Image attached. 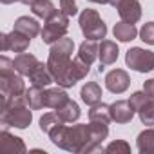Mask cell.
I'll return each instance as SVG.
<instances>
[{
  "instance_id": "cell-1",
  "label": "cell",
  "mask_w": 154,
  "mask_h": 154,
  "mask_svg": "<svg viewBox=\"0 0 154 154\" xmlns=\"http://www.w3.org/2000/svg\"><path fill=\"white\" fill-rule=\"evenodd\" d=\"M49 140L54 147L74 152V154H85L87 147L91 145V129L87 123H76V125H58L49 134Z\"/></svg>"
},
{
  "instance_id": "cell-2",
  "label": "cell",
  "mask_w": 154,
  "mask_h": 154,
  "mask_svg": "<svg viewBox=\"0 0 154 154\" xmlns=\"http://www.w3.org/2000/svg\"><path fill=\"white\" fill-rule=\"evenodd\" d=\"M33 109L26 103L24 94L15 96L8 102V105L0 107V122L2 129L15 127V129H27L33 122Z\"/></svg>"
},
{
  "instance_id": "cell-3",
  "label": "cell",
  "mask_w": 154,
  "mask_h": 154,
  "mask_svg": "<svg viewBox=\"0 0 154 154\" xmlns=\"http://www.w3.org/2000/svg\"><path fill=\"white\" fill-rule=\"evenodd\" d=\"M0 91L2 102H9L15 96H22L26 93L24 76L15 69V63L8 56H0Z\"/></svg>"
},
{
  "instance_id": "cell-4",
  "label": "cell",
  "mask_w": 154,
  "mask_h": 154,
  "mask_svg": "<svg viewBox=\"0 0 154 154\" xmlns=\"http://www.w3.org/2000/svg\"><path fill=\"white\" fill-rule=\"evenodd\" d=\"M78 24H80V29L87 40L102 42L107 36V26L96 9H89V8L84 9L78 17Z\"/></svg>"
},
{
  "instance_id": "cell-5",
  "label": "cell",
  "mask_w": 154,
  "mask_h": 154,
  "mask_svg": "<svg viewBox=\"0 0 154 154\" xmlns=\"http://www.w3.org/2000/svg\"><path fill=\"white\" fill-rule=\"evenodd\" d=\"M44 27H42V42L47 44V45H53L54 42H58L60 38L67 36V31H69V17L65 13H62L60 9L47 20H44Z\"/></svg>"
},
{
  "instance_id": "cell-6",
  "label": "cell",
  "mask_w": 154,
  "mask_h": 154,
  "mask_svg": "<svg viewBox=\"0 0 154 154\" xmlns=\"http://www.w3.org/2000/svg\"><path fill=\"white\" fill-rule=\"evenodd\" d=\"M89 71H91V65L85 63L80 56H76V58L71 60V63L54 78V84L60 85V87H63V89L74 87L80 80H84L85 76L89 74Z\"/></svg>"
},
{
  "instance_id": "cell-7",
  "label": "cell",
  "mask_w": 154,
  "mask_h": 154,
  "mask_svg": "<svg viewBox=\"0 0 154 154\" xmlns=\"http://www.w3.org/2000/svg\"><path fill=\"white\" fill-rule=\"evenodd\" d=\"M125 63L136 72H150L154 69V51L143 47H131L125 53Z\"/></svg>"
},
{
  "instance_id": "cell-8",
  "label": "cell",
  "mask_w": 154,
  "mask_h": 154,
  "mask_svg": "<svg viewBox=\"0 0 154 154\" xmlns=\"http://www.w3.org/2000/svg\"><path fill=\"white\" fill-rule=\"evenodd\" d=\"M131 85V76L125 69H112L105 74V87L112 94H122Z\"/></svg>"
},
{
  "instance_id": "cell-9",
  "label": "cell",
  "mask_w": 154,
  "mask_h": 154,
  "mask_svg": "<svg viewBox=\"0 0 154 154\" xmlns=\"http://www.w3.org/2000/svg\"><path fill=\"white\" fill-rule=\"evenodd\" d=\"M0 40H2V51L8 53V51H13V53H24L27 51L29 44H31V38L22 35L20 31H11L8 35H2L0 36Z\"/></svg>"
},
{
  "instance_id": "cell-10",
  "label": "cell",
  "mask_w": 154,
  "mask_h": 154,
  "mask_svg": "<svg viewBox=\"0 0 154 154\" xmlns=\"http://www.w3.org/2000/svg\"><path fill=\"white\" fill-rule=\"evenodd\" d=\"M109 111L112 122L116 123H129L136 114V107L131 103V100H116L109 105Z\"/></svg>"
},
{
  "instance_id": "cell-11",
  "label": "cell",
  "mask_w": 154,
  "mask_h": 154,
  "mask_svg": "<svg viewBox=\"0 0 154 154\" xmlns=\"http://www.w3.org/2000/svg\"><path fill=\"white\" fill-rule=\"evenodd\" d=\"M29 82H31V85L42 87V89L49 87V85L54 82L53 72H51V69H49L47 62H45V63H44V62H38V63L35 65V69H33V71H31V74H29Z\"/></svg>"
},
{
  "instance_id": "cell-12",
  "label": "cell",
  "mask_w": 154,
  "mask_h": 154,
  "mask_svg": "<svg viewBox=\"0 0 154 154\" xmlns=\"http://www.w3.org/2000/svg\"><path fill=\"white\" fill-rule=\"evenodd\" d=\"M116 9H118V15L123 22L136 24L141 18V4L138 0H123Z\"/></svg>"
},
{
  "instance_id": "cell-13",
  "label": "cell",
  "mask_w": 154,
  "mask_h": 154,
  "mask_svg": "<svg viewBox=\"0 0 154 154\" xmlns=\"http://www.w3.org/2000/svg\"><path fill=\"white\" fill-rule=\"evenodd\" d=\"M0 149L6 154H17V152H26V143L22 138L13 136L11 132H8V129H2L0 132Z\"/></svg>"
},
{
  "instance_id": "cell-14",
  "label": "cell",
  "mask_w": 154,
  "mask_h": 154,
  "mask_svg": "<svg viewBox=\"0 0 154 154\" xmlns=\"http://www.w3.org/2000/svg\"><path fill=\"white\" fill-rule=\"evenodd\" d=\"M13 29L15 31H20L22 35L29 36V38H35L36 35L42 33V27H40V22L33 17H18L13 24Z\"/></svg>"
},
{
  "instance_id": "cell-15",
  "label": "cell",
  "mask_w": 154,
  "mask_h": 154,
  "mask_svg": "<svg viewBox=\"0 0 154 154\" xmlns=\"http://www.w3.org/2000/svg\"><path fill=\"white\" fill-rule=\"evenodd\" d=\"M118 54H120V49H118L116 42L107 40V38H103L100 42V53H98L100 65H112L118 60Z\"/></svg>"
},
{
  "instance_id": "cell-16",
  "label": "cell",
  "mask_w": 154,
  "mask_h": 154,
  "mask_svg": "<svg viewBox=\"0 0 154 154\" xmlns=\"http://www.w3.org/2000/svg\"><path fill=\"white\" fill-rule=\"evenodd\" d=\"M69 94L65 93L63 87H45V107L49 109H60L63 103H67Z\"/></svg>"
},
{
  "instance_id": "cell-17",
  "label": "cell",
  "mask_w": 154,
  "mask_h": 154,
  "mask_svg": "<svg viewBox=\"0 0 154 154\" xmlns=\"http://www.w3.org/2000/svg\"><path fill=\"white\" fill-rule=\"evenodd\" d=\"M80 96H82V102H84L85 105L93 107V105H96V103L102 102L103 93H102V87H100L98 82H87V84L82 87Z\"/></svg>"
},
{
  "instance_id": "cell-18",
  "label": "cell",
  "mask_w": 154,
  "mask_h": 154,
  "mask_svg": "<svg viewBox=\"0 0 154 154\" xmlns=\"http://www.w3.org/2000/svg\"><path fill=\"white\" fill-rule=\"evenodd\" d=\"M24 100H26V103L33 111H40V109L45 107V89L36 87V85H31L29 89H26Z\"/></svg>"
},
{
  "instance_id": "cell-19",
  "label": "cell",
  "mask_w": 154,
  "mask_h": 154,
  "mask_svg": "<svg viewBox=\"0 0 154 154\" xmlns=\"http://www.w3.org/2000/svg\"><path fill=\"white\" fill-rule=\"evenodd\" d=\"M13 63H15V69H17L22 76H29L31 71L35 69V65L38 63V58H36L35 54L24 51V53H18V54L15 56Z\"/></svg>"
},
{
  "instance_id": "cell-20",
  "label": "cell",
  "mask_w": 154,
  "mask_h": 154,
  "mask_svg": "<svg viewBox=\"0 0 154 154\" xmlns=\"http://www.w3.org/2000/svg\"><path fill=\"white\" fill-rule=\"evenodd\" d=\"M98 53H100V44H98L96 40H87V38H85V40L80 44L78 54H76V56H80L85 63L93 65L94 60H98Z\"/></svg>"
},
{
  "instance_id": "cell-21",
  "label": "cell",
  "mask_w": 154,
  "mask_h": 154,
  "mask_svg": "<svg viewBox=\"0 0 154 154\" xmlns=\"http://www.w3.org/2000/svg\"><path fill=\"white\" fill-rule=\"evenodd\" d=\"M112 35H114V38L120 40V42H132V40L140 35V31L136 29L134 24H129V22L120 20L118 24H114V27H112Z\"/></svg>"
},
{
  "instance_id": "cell-22",
  "label": "cell",
  "mask_w": 154,
  "mask_h": 154,
  "mask_svg": "<svg viewBox=\"0 0 154 154\" xmlns=\"http://www.w3.org/2000/svg\"><path fill=\"white\" fill-rule=\"evenodd\" d=\"M56 112H58V116L65 122V123H74V122H78V118H80V114H82V111H80V105L76 103L74 100H67V103H63L60 109H56Z\"/></svg>"
},
{
  "instance_id": "cell-23",
  "label": "cell",
  "mask_w": 154,
  "mask_h": 154,
  "mask_svg": "<svg viewBox=\"0 0 154 154\" xmlns=\"http://www.w3.org/2000/svg\"><path fill=\"white\" fill-rule=\"evenodd\" d=\"M29 8H31V13H33L35 17L42 18V20L51 18V17L58 11V9H56V6L51 2V0H35V2H33Z\"/></svg>"
},
{
  "instance_id": "cell-24",
  "label": "cell",
  "mask_w": 154,
  "mask_h": 154,
  "mask_svg": "<svg viewBox=\"0 0 154 154\" xmlns=\"http://www.w3.org/2000/svg\"><path fill=\"white\" fill-rule=\"evenodd\" d=\"M136 147H138V152H141V154H154V129L152 127H149L138 134Z\"/></svg>"
},
{
  "instance_id": "cell-25",
  "label": "cell",
  "mask_w": 154,
  "mask_h": 154,
  "mask_svg": "<svg viewBox=\"0 0 154 154\" xmlns=\"http://www.w3.org/2000/svg\"><path fill=\"white\" fill-rule=\"evenodd\" d=\"M89 122H103V123H111L112 118H111V111H109V105L100 102L96 105L91 107L89 111Z\"/></svg>"
},
{
  "instance_id": "cell-26",
  "label": "cell",
  "mask_w": 154,
  "mask_h": 154,
  "mask_svg": "<svg viewBox=\"0 0 154 154\" xmlns=\"http://www.w3.org/2000/svg\"><path fill=\"white\" fill-rule=\"evenodd\" d=\"M40 131L42 132H45V134H49L53 129H56L58 125H62V123H65L60 116H58V112L54 111V112H45L42 118H40Z\"/></svg>"
},
{
  "instance_id": "cell-27",
  "label": "cell",
  "mask_w": 154,
  "mask_h": 154,
  "mask_svg": "<svg viewBox=\"0 0 154 154\" xmlns=\"http://www.w3.org/2000/svg\"><path fill=\"white\" fill-rule=\"evenodd\" d=\"M136 114L140 116V122H141L143 125L152 127V125H154V100L150 98L149 102H145V103L136 111Z\"/></svg>"
},
{
  "instance_id": "cell-28",
  "label": "cell",
  "mask_w": 154,
  "mask_h": 154,
  "mask_svg": "<svg viewBox=\"0 0 154 154\" xmlns=\"http://www.w3.org/2000/svg\"><path fill=\"white\" fill-rule=\"evenodd\" d=\"M107 154H129L131 152V145L125 140H114L105 147Z\"/></svg>"
},
{
  "instance_id": "cell-29",
  "label": "cell",
  "mask_w": 154,
  "mask_h": 154,
  "mask_svg": "<svg viewBox=\"0 0 154 154\" xmlns=\"http://www.w3.org/2000/svg\"><path fill=\"white\" fill-rule=\"evenodd\" d=\"M140 38L149 44V45H154V22H147L141 26L140 29Z\"/></svg>"
},
{
  "instance_id": "cell-30",
  "label": "cell",
  "mask_w": 154,
  "mask_h": 154,
  "mask_svg": "<svg viewBox=\"0 0 154 154\" xmlns=\"http://www.w3.org/2000/svg\"><path fill=\"white\" fill-rule=\"evenodd\" d=\"M60 11L65 13L67 17H74L78 15V6H76V0H60Z\"/></svg>"
},
{
  "instance_id": "cell-31",
  "label": "cell",
  "mask_w": 154,
  "mask_h": 154,
  "mask_svg": "<svg viewBox=\"0 0 154 154\" xmlns=\"http://www.w3.org/2000/svg\"><path fill=\"white\" fill-rule=\"evenodd\" d=\"M143 91L154 100V78H150V80H147V82L143 84Z\"/></svg>"
},
{
  "instance_id": "cell-32",
  "label": "cell",
  "mask_w": 154,
  "mask_h": 154,
  "mask_svg": "<svg viewBox=\"0 0 154 154\" xmlns=\"http://www.w3.org/2000/svg\"><path fill=\"white\" fill-rule=\"evenodd\" d=\"M122 2H123V0H109V4H111L112 8H118V6H120Z\"/></svg>"
},
{
  "instance_id": "cell-33",
  "label": "cell",
  "mask_w": 154,
  "mask_h": 154,
  "mask_svg": "<svg viewBox=\"0 0 154 154\" xmlns=\"http://www.w3.org/2000/svg\"><path fill=\"white\" fill-rule=\"evenodd\" d=\"M89 2H93V4H102V6H105V4H109V0H89Z\"/></svg>"
},
{
  "instance_id": "cell-34",
  "label": "cell",
  "mask_w": 154,
  "mask_h": 154,
  "mask_svg": "<svg viewBox=\"0 0 154 154\" xmlns=\"http://www.w3.org/2000/svg\"><path fill=\"white\" fill-rule=\"evenodd\" d=\"M0 2H2V4H13V2H20V0H0Z\"/></svg>"
},
{
  "instance_id": "cell-35",
  "label": "cell",
  "mask_w": 154,
  "mask_h": 154,
  "mask_svg": "<svg viewBox=\"0 0 154 154\" xmlns=\"http://www.w3.org/2000/svg\"><path fill=\"white\" fill-rule=\"evenodd\" d=\"M20 2H22V4H26V6H31L35 0H20Z\"/></svg>"
}]
</instances>
